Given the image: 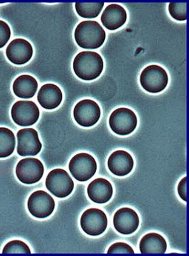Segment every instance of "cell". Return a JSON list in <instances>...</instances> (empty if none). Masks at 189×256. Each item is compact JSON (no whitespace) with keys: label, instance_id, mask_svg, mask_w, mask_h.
Instances as JSON below:
<instances>
[{"label":"cell","instance_id":"obj_1","mask_svg":"<svg viewBox=\"0 0 189 256\" xmlns=\"http://www.w3.org/2000/svg\"><path fill=\"white\" fill-rule=\"evenodd\" d=\"M73 68L78 78L84 81H92L101 76L104 61L96 52H82L75 57Z\"/></svg>","mask_w":189,"mask_h":256},{"label":"cell","instance_id":"obj_2","mask_svg":"<svg viewBox=\"0 0 189 256\" xmlns=\"http://www.w3.org/2000/svg\"><path fill=\"white\" fill-rule=\"evenodd\" d=\"M75 40L79 47L84 49H97L103 46L106 32L96 21H83L77 26Z\"/></svg>","mask_w":189,"mask_h":256},{"label":"cell","instance_id":"obj_3","mask_svg":"<svg viewBox=\"0 0 189 256\" xmlns=\"http://www.w3.org/2000/svg\"><path fill=\"white\" fill-rule=\"evenodd\" d=\"M140 82L146 92L158 94L165 90L168 86V74L161 66L152 64L141 72Z\"/></svg>","mask_w":189,"mask_h":256},{"label":"cell","instance_id":"obj_4","mask_svg":"<svg viewBox=\"0 0 189 256\" xmlns=\"http://www.w3.org/2000/svg\"><path fill=\"white\" fill-rule=\"evenodd\" d=\"M46 188L57 198L68 196L74 189V182L67 171L55 169L50 171L46 178Z\"/></svg>","mask_w":189,"mask_h":256},{"label":"cell","instance_id":"obj_5","mask_svg":"<svg viewBox=\"0 0 189 256\" xmlns=\"http://www.w3.org/2000/svg\"><path fill=\"white\" fill-rule=\"evenodd\" d=\"M69 170L77 181L84 182L94 176L97 171L96 161L90 154L81 152L71 158Z\"/></svg>","mask_w":189,"mask_h":256},{"label":"cell","instance_id":"obj_6","mask_svg":"<svg viewBox=\"0 0 189 256\" xmlns=\"http://www.w3.org/2000/svg\"><path fill=\"white\" fill-rule=\"evenodd\" d=\"M109 124L115 134L127 136L135 130L138 124V118L134 111L126 108H120L112 112Z\"/></svg>","mask_w":189,"mask_h":256},{"label":"cell","instance_id":"obj_7","mask_svg":"<svg viewBox=\"0 0 189 256\" xmlns=\"http://www.w3.org/2000/svg\"><path fill=\"white\" fill-rule=\"evenodd\" d=\"M81 229L87 235L98 236L105 232L108 220L104 211L98 208H90L84 211L80 220Z\"/></svg>","mask_w":189,"mask_h":256},{"label":"cell","instance_id":"obj_8","mask_svg":"<svg viewBox=\"0 0 189 256\" xmlns=\"http://www.w3.org/2000/svg\"><path fill=\"white\" fill-rule=\"evenodd\" d=\"M44 172V165L36 158H24L16 165L18 180L25 184H33L41 180Z\"/></svg>","mask_w":189,"mask_h":256},{"label":"cell","instance_id":"obj_9","mask_svg":"<svg viewBox=\"0 0 189 256\" xmlns=\"http://www.w3.org/2000/svg\"><path fill=\"white\" fill-rule=\"evenodd\" d=\"M101 108L92 100H83L77 103L73 110V116L79 126L90 128L95 126L101 118Z\"/></svg>","mask_w":189,"mask_h":256},{"label":"cell","instance_id":"obj_10","mask_svg":"<svg viewBox=\"0 0 189 256\" xmlns=\"http://www.w3.org/2000/svg\"><path fill=\"white\" fill-rule=\"evenodd\" d=\"M27 208L33 216L37 218H47L54 211L55 201L45 191L37 190L29 197Z\"/></svg>","mask_w":189,"mask_h":256},{"label":"cell","instance_id":"obj_11","mask_svg":"<svg viewBox=\"0 0 189 256\" xmlns=\"http://www.w3.org/2000/svg\"><path fill=\"white\" fill-rule=\"evenodd\" d=\"M40 112L38 106L32 101H18L11 108V117L21 127H29L37 122Z\"/></svg>","mask_w":189,"mask_h":256},{"label":"cell","instance_id":"obj_12","mask_svg":"<svg viewBox=\"0 0 189 256\" xmlns=\"http://www.w3.org/2000/svg\"><path fill=\"white\" fill-rule=\"evenodd\" d=\"M17 140V152L21 156H34L41 152L42 144L36 130L33 128L19 130Z\"/></svg>","mask_w":189,"mask_h":256},{"label":"cell","instance_id":"obj_13","mask_svg":"<svg viewBox=\"0 0 189 256\" xmlns=\"http://www.w3.org/2000/svg\"><path fill=\"white\" fill-rule=\"evenodd\" d=\"M139 224L138 214L131 208H121L114 215V228L122 235H131L134 234L138 230Z\"/></svg>","mask_w":189,"mask_h":256},{"label":"cell","instance_id":"obj_14","mask_svg":"<svg viewBox=\"0 0 189 256\" xmlns=\"http://www.w3.org/2000/svg\"><path fill=\"white\" fill-rule=\"evenodd\" d=\"M33 54L31 44L24 38H15L6 48V56L9 61L18 66L28 62Z\"/></svg>","mask_w":189,"mask_h":256},{"label":"cell","instance_id":"obj_15","mask_svg":"<svg viewBox=\"0 0 189 256\" xmlns=\"http://www.w3.org/2000/svg\"><path fill=\"white\" fill-rule=\"evenodd\" d=\"M107 166L110 172L114 175L117 176H125L133 170V156L127 151H115L109 157Z\"/></svg>","mask_w":189,"mask_h":256},{"label":"cell","instance_id":"obj_16","mask_svg":"<svg viewBox=\"0 0 189 256\" xmlns=\"http://www.w3.org/2000/svg\"><path fill=\"white\" fill-rule=\"evenodd\" d=\"M127 20V14L124 8L118 4H110L106 8L101 15L103 26L110 30L122 27Z\"/></svg>","mask_w":189,"mask_h":256},{"label":"cell","instance_id":"obj_17","mask_svg":"<svg viewBox=\"0 0 189 256\" xmlns=\"http://www.w3.org/2000/svg\"><path fill=\"white\" fill-rule=\"evenodd\" d=\"M87 194L90 200L95 203H107L113 197V185L105 178H96L89 184Z\"/></svg>","mask_w":189,"mask_h":256},{"label":"cell","instance_id":"obj_18","mask_svg":"<svg viewBox=\"0 0 189 256\" xmlns=\"http://www.w3.org/2000/svg\"><path fill=\"white\" fill-rule=\"evenodd\" d=\"M63 94L56 84H44L38 92L37 100L40 106L46 110H53L61 104Z\"/></svg>","mask_w":189,"mask_h":256},{"label":"cell","instance_id":"obj_19","mask_svg":"<svg viewBox=\"0 0 189 256\" xmlns=\"http://www.w3.org/2000/svg\"><path fill=\"white\" fill-rule=\"evenodd\" d=\"M139 248L142 254H164L167 252V240L160 234L151 232L141 238Z\"/></svg>","mask_w":189,"mask_h":256},{"label":"cell","instance_id":"obj_20","mask_svg":"<svg viewBox=\"0 0 189 256\" xmlns=\"http://www.w3.org/2000/svg\"><path fill=\"white\" fill-rule=\"evenodd\" d=\"M37 90V81L30 75L19 76L13 84V92L20 98H33Z\"/></svg>","mask_w":189,"mask_h":256},{"label":"cell","instance_id":"obj_21","mask_svg":"<svg viewBox=\"0 0 189 256\" xmlns=\"http://www.w3.org/2000/svg\"><path fill=\"white\" fill-rule=\"evenodd\" d=\"M16 146L14 134L8 128H0V158L10 156Z\"/></svg>","mask_w":189,"mask_h":256},{"label":"cell","instance_id":"obj_22","mask_svg":"<svg viewBox=\"0 0 189 256\" xmlns=\"http://www.w3.org/2000/svg\"><path fill=\"white\" fill-rule=\"evenodd\" d=\"M104 2H76L75 4L77 14L81 18H96L104 8Z\"/></svg>","mask_w":189,"mask_h":256},{"label":"cell","instance_id":"obj_23","mask_svg":"<svg viewBox=\"0 0 189 256\" xmlns=\"http://www.w3.org/2000/svg\"><path fill=\"white\" fill-rule=\"evenodd\" d=\"M3 254H30V248L22 240H13L6 244L3 248Z\"/></svg>","mask_w":189,"mask_h":256},{"label":"cell","instance_id":"obj_24","mask_svg":"<svg viewBox=\"0 0 189 256\" xmlns=\"http://www.w3.org/2000/svg\"><path fill=\"white\" fill-rule=\"evenodd\" d=\"M171 16L178 21H186L187 18V4L186 2H171L169 4Z\"/></svg>","mask_w":189,"mask_h":256},{"label":"cell","instance_id":"obj_25","mask_svg":"<svg viewBox=\"0 0 189 256\" xmlns=\"http://www.w3.org/2000/svg\"><path fill=\"white\" fill-rule=\"evenodd\" d=\"M108 254H134L135 251L130 245L128 244L124 243V242H116L110 246L108 250Z\"/></svg>","mask_w":189,"mask_h":256},{"label":"cell","instance_id":"obj_26","mask_svg":"<svg viewBox=\"0 0 189 256\" xmlns=\"http://www.w3.org/2000/svg\"><path fill=\"white\" fill-rule=\"evenodd\" d=\"M10 27L5 22L0 20V48H2L7 44L10 38Z\"/></svg>","mask_w":189,"mask_h":256},{"label":"cell","instance_id":"obj_27","mask_svg":"<svg viewBox=\"0 0 189 256\" xmlns=\"http://www.w3.org/2000/svg\"><path fill=\"white\" fill-rule=\"evenodd\" d=\"M178 195L181 197V200L184 202H187V178L184 177L178 184Z\"/></svg>","mask_w":189,"mask_h":256}]
</instances>
